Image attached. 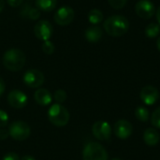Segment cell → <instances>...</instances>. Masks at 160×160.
Returning a JSON list of instances; mask_svg holds the SVG:
<instances>
[{
	"label": "cell",
	"instance_id": "12",
	"mask_svg": "<svg viewBox=\"0 0 160 160\" xmlns=\"http://www.w3.org/2000/svg\"><path fill=\"white\" fill-rule=\"evenodd\" d=\"M8 102L14 109H22L27 104V97L20 90H12L8 95Z\"/></svg>",
	"mask_w": 160,
	"mask_h": 160
},
{
	"label": "cell",
	"instance_id": "25",
	"mask_svg": "<svg viewBox=\"0 0 160 160\" xmlns=\"http://www.w3.org/2000/svg\"><path fill=\"white\" fill-rule=\"evenodd\" d=\"M40 16V12L39 9H38L37 8H30L27 13V17L30 18L31 20H38Z\"/></svg>",
	"mask_w": 160,
	"mask_h": 160
},
{
	"label": "cell",
	"instance_id": "24",
	"mask_svg": "<svg viewBox=\"0 0 160 160\" xmlns=\"http://www.w3.org/2000/svg\"><path fill=\"white\" fill-rule=\"evenodd\" d=\"M108 2L112 8L115 9H121L126 6L128 0H108Z\"/></svg>",
	"mask_w": 160,
	"mask_h": 160
},
{
	"label": "cell",
	"instance_id": "26",
	"mask_svg": "<svg viewBox=\"0 0 160 160\" xmlns=\"http://www.w3.org/2000/svg\"><path fill=\"white\" fill-rule=\"evenodd\" d=\"M8 113L5 111L0 110V128H5L8 125Z\"/></svg>",
	"mask_w": 160,
	"mask_h": 160
},
{
	"label": "cell",
	"instance_id": "2",
	"mask_svg": "<svg viewBox=\"0 0 160 160\" xmlns=\"http://www.w3.org/2000/svg\"><path fill=\"white\" fill-rule=\"evenodd\" d=\"M3 64L10 71H19L25 64V55L19 49H10L4 53Z\"/></svg>",
	"mask_w": 160,
	"mask_h": 160
},
{
	"label": "cell",
	"instance_id": "1",
	"mask_svg": "<svg viewBox=\"0 0 160 160\" xmlns=\"http://www.w3.org/2000/svg\"><path fill=\"white\" fill-rule=\"evenodd\" d=\"M106 33L112 37H121L129 29L128 20L122 15H112L106 19L103 23Z\"/></svg>",
	"mask_w": 160,
	"mask_h": 160
},
{
	"label": "cell",
	"instance_id": "34",
	"mask_svg": "<svg viewBox=\"0 0 160 160\" xmlns=\"http://www.w3.org/2000/svg\"><path fill=\"white\" fill-rule=\"evenodd\" d=\"M157 46H158V51L160 52V36L158 37V41H157Z\"/></svg>",
	"mask_w": 160,
	"mask_h": 160
},
{
	"label": "cell",
	"instance_id": "11",
	"mask_svg": "<svg viewBox=\"0 0 160 160\" xmlns=\"http://www.w3.org/2000/svg\"><path fill=\"white\" fill-rule=\"evenodd\" d=\"M113 132L115 136L120 140H127L131 136L133 132V128L129 121L121 119L115 123L113 127Z\"/></svg>",
	"mask_w": 160,
	"mask_h": 160
},
{
	"label": "cell",
	"instance_id": "30",
	"mask_svg": "<svg viewBox=\"0 0 160 160\" xmlns=\"http://www.w3.org/2000/svg\"><path fill=\"white\" fill-rule=\"evenodd\" d=\"M5 89H6V84H5V82L2 78H0V96L3 95V93L5 92Z\"/></svg>",
	"mask_w": 160,
	"mask_h": 160
},
{
	"label": "cell",
	"instance_id": "6",
	"mask_svg": "<svg viewBox=\"0 0 160 160\" xmlns=\"http://www.w3.org/2000/svg\"><path fill=\"white\" fill-rule=\"evenodd\" d=\"M23 82L31 88H38L44 82V75L38 69H29L23 75Z\"/></svg>",
	"mask_w": 160,
	"mask_h": 160
},
{
	"label": "cell",
	"instance_id": "13",
	"mask_svg": "<svg viewBox=\"0 0 160 160\" xmlns=\"http://www.w3.org/2000/svg\"><path fill=\"white\" fill-rule=\"evenodd\" d=\"M141 99L142 102L146 105H153L155 104L158 98H159V92L158 90L152 85H146L144 86L141 93H140Z\"/></svg>",
	"mask_w": 160,
	"mask_h": 160
},
{
	"label": "cell",
	"instance_id": "10",
	"mask_svg": "<svg viewBox=\"0 0 160 160\" xmlns=\"http://www.w3.org/2000/svg\"><path fill=\"white\" fill-rule=\"evenodd\" d=\"M135 11L139 17L142 19H150L154 16L156 8L155 5L150 0H140L136 3Z\"/></svg>",
	"mask_w": 160,
	"mask_h": 160
},
{
	"label": "cell",
	"instance_id": "17",
	"mask_svg": "<svg viewBox=\"0 0 160 160\" xmlns=\"http://www.w3.org/2000/svg\"><path fill=\"white\" fill-rule=\"evenodd\" d=\"M36 8L43 11H52L57 5V0H36Z\"/></svg>",
	"mask_w": 160,
	"mask_h": 160
},
{
	"label": "cell",
	"instance_id": "27",
	"mask_svg": "<svg viewBox=\"0 0 160 160\" xmlns=\"http://www.w3.org/2000/svg\"><path fill=\"white\" fill-rule=\"evenodd\" d=\"M2 160H21L19 156L15 153H8L7 155L4 156V158H2Z\"/></svg>",
	"mask_w": 160,
	"mask_h": 160
},
{
	"label": "cell",
	"instance_id": "28",
	"mask_svg": "<svg viewBox=\"0 0 160 160\" xmlns=\"http://www.w3.org/2000/svg\"><path fill=\"white\" fill-rule=\"evenodd\" d=\"M23 0H7L8 4L12 7V8H15V7H19L22 3Z\"/></svg>",
	"mask_w": 160,
	"mask_h": 160
},
{
	"label": "cell",
	"instance_id": "7",
	"mask_svg": "<svg viewBox=\"0 0 160 160\" xmlns=\"http://www.w3.org/2000/svg\"><path fill=\"white\" fill-rule=\"evenodd\" d=\"M74 16H75L74 10L70 7L64 6L55 12L53 16V20L58 25L65 26L69 24L73 21Z\"/></svg>",
	"mask_w": 160,
	"mask_h": 160
},
{
	"label": "cell",
	"instance_id": "33",
	"mask_svg": "<svg viewBox=\"0 0 160 160\" xmlns=\"http://www.w3.org/2000/svg\"><path fill=\"white\" fill-rule=\"evenodd\" d=\"M4 7H5V1L4 0H0V12L3 10Z\"/></svg>",
	"mask_w": 160,
	"mask_h": 160
},
{
	"label": "cell",
	"instance_id": "31",
	"mask_svg": "<svg viewBox=\"0 0 160 160\" xmlns=\"http://www.w3.org/2000/svg\"><path fill=\"white\" fill-rule=\"evenodd\" d=\"M157 20L158 22V24L160 25V6L158 7V10H157Z\"/></svg>",
	"mask_w": 160,
	"mask_h": 160
},
{
	"label": "cell",
	"instance_id": "14",
	"mask_svg": "<svg viewBox=\"0 0 160 160\" xmlns=\"http://www.w3.org/2000/svg\"><path fill=\"white\" fill-rule=\"evenodd\" d=\"M143 141L148 146H156L160 141L159 132L156 128H147L143 133Z\"/></svg>",
	"mask_w": 160,
	"mask_h": 160
},
{
	"label": "cell",
	"instance_id": "18",
	"mask_svg": "<svg viewBox=\"0 0 160 160\" xmlns=\"http://www.w3.org/2000/svg\"><path fill=\"white\" fill-rule=\"evenodd\" d=\"M160 33V25L157 22H151L145 27V35L149 38L158 37Z\"/></svg>",
	"mask_w": 160,
	"mask_h": 160
},
{
	"label": "cell",
	"instance_id": "3",
	"mask_svg": "<svg viewBox=\"0 0 160 160\" xmlns=\"http://www.w3.org/2000/svg\"><path fill=\"white\" fill-rule=\"evenodd\" d=\"M48 117L52 125L56 127H64L69 121V112L64 106L55 103L49 109Z\"/></svg>",
	"mask_w": 160,
	"mask_h": 160
},
{
	"label": "cell",
	"instance_id": "16",
	"mask_svg": "<svg viewBox=\"0 0 160 160\" xmlns=\"http://www.w3.org/2000/svg\"><path fill=\"white\" fill-rule=\"evenodd\" d=\"M102 38V29L99 26L88 27L85 31V38L89 42H98Z\"/></svg>",
	"mask_w": 160,
	"mask_h": 160
},
{
	"label": "cell",
	"instance_id": "22",
	"mask_svg": "<svg viewBox=\"0 0 160 160\" xmlns=\"http://www.w3.org/2000/svg\"><path fill=\"white\" fill-rule=\"evenodd\" d=\"M53 98L54 100L58 103V104H62L66 101L67 99V93L65 90H62V89H59V90H56L54 95H53Z\"/></svg>",
	"mask_w": 160,
	"mask_h": 160
},
{
	"label": "cell",
	"instance_id": "35",
	"mask_svg": "<svg viewBox=\"0 0 160 160\" xmlns=\"http://www.w3.org/2000/svg\"><path fill=\"white\" fill-rule=\"evenodd\" d=\"M112 160H122V159H120V158H113V159H112Z\"/></svg>",
	"mask_w": 160,
	"mask_h": 160
},
{
	"label": "cell",
	"instance_id": "8",
	"mask_svg": "<svg viewBox=\"0 0 160 160\" xmlns=\"http://www.w3.org/2000/svg\"><path fill=\"white\" fill-rule=\"evenodd\" d=\"M52 25L51 24L50 22L46 21V20H42L39 21L36 23L35 27H34V33L36 35V37L43 41L46 40H50L52 35Z\"/></svg>",
	"mask_w": 160,
	"mask_h": 160
},
{
	"label": "cell",
	"instance_id": "32",
	"mask_svg": "<svg viewBox=\"0 0 160 160\" xmlns=\"http://www.w3.org/2000/svg\"><path fill=\"white\" fill-rule=\"evenodd\" d=\"M21 160H36L33 157H31V156H24V157H22V159Z\"/></svg>",
	"mask_w": 160,
	"mask_h": 160
},
{
	"label": "cell",
	"instance_id": "15",
	"mask_svg": "<svg viewBox=\"0 0 160 160\" xmlns=\"http://www.w3.org/2000/svg\"><path fill=\"white\" fill-rule=\"evenodd\" d=\"M35 100L38 104H39L40 106H47L52 102V95L51 93L44 88L41 89H38L35 92Z\"/></svg>",
	"mask_w": 160,
	"mask_h": 160
},
{
	"label": "cell",
	"instance_id": "23",
	"mask_svg": "<svg viewBox=\"0 0 160 160\" xmlns=\"http://www.w3.org/2000/svg\"><path fill=\"white\" fill-rule=\"evenodd\" d=\"M42 51L46 54H52L54 52V45L51 40H46L42 44Z\"/></svg>",
	"mask_w": 160,
	"mask_h": 160
},
{
	"label": "cell",
	"instance_id": "4",
	"mask_svg": "<svg viewBox=\"0 0 160 160\" xmlns=\"http://www.w3.org/2000/svg\"><path fill=\"white\" fill-rule=\"evenodd\" d=\"M83 160H108L106 149L98 142L87 143L82 152Z\"/></svg>",
	"mask_w": 160,
	"mask_h": 160
},
{
	"label": "cell",
	"instance_id": "21",
	"mask_svg": "<svg viewBox=\"0 0 160 160\" xmlns=\"http://www.w3.org/2000/svg\"><path fill=\"white\" fill-rule=\"evenodd\" d=\"M151 124L154 128L160 129V107L156 109L151 116Z\"/></svg>",
	"mask_w": 160,
	"mask_h": 160
},
{
	"label": "cell",
	"instance_id": "5",
	"mask_svg": "<svg viewBox=\"0 0 160 160\" xmlns=\"http://www.w3.org/2000/svg\"><path fill=\"white\" fill-rule=\"evenodd\" d=\"M8 133L15 141H24L30 136L31 128L27 123L23 121H16L9 126Z\"/></svg>",
	"mask_w": 160,
	"mask_h": 160
},
{
	"label": "cell",
	"instance_id": "19",
	"mask_svg": "<svg viewBox=\"0 0 160 160\" xmlns=\"http://www.w3.org/2000/svg\"><path fill=\"white\" fill-rule=\"evenodd\" d=\"M88 21L93 24H98L103 21V14L99 9H91L88 13Z\"/></svg>",
	"mask_w": 160,
	"mask_h": 160
},
{
	"label": "cell",
	"instance_id": "20",
	"mask_svg": "<svg viewBox=\"0 0 160 160\" xmlns=\"http://www.w3.org/2000/svg\"><path fill=\"white\" fill-rule=\"evenodd\" d=\"M135 116L141 122H147L149 119V111L143 106H139L135 111Z\"/></svg>",
	"mask_w": 160,
	"mask_h": 160
},
{
	"label": "cell",
	"instance_id": "29",
	"mask_svg": "<svg viewBox=\"0 0 160 160\" xmlns=\"http://www.w3.org/2000/svg\"><path fill=\"white\" fill-rule=\"evenodd\" d=\"M8 136H9V133H8V130H6V129H1L0 130V140L1 141L6 140Z\"/></svg>",
	"mask_w": 160,
	"mask_h": 160
},
{
	"label": "cell",
	"instance_id": "9",
	"mask_svg": "<svg viewBox=\"0 0 160 160\" xmlns=\"http://www.w3.org/2000/svg\"><path fill=\"white\" fill-rule=\"evenodd\" d=\"M93 135L99 141H107L111 138L112 128L106 121H98L92 128Z\"/></svg>",
	"mask_w": 160,
	"mask_h": 160
}]
</instances>
